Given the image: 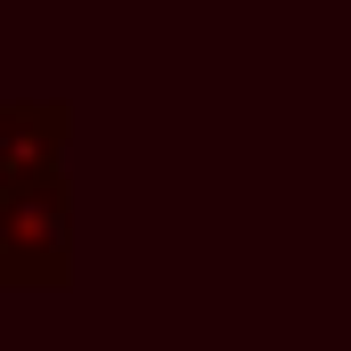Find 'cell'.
<instances>
[{
	"instance_id": "cell-1",
	"label": "cell",
	"mask_w": 351,
	"mask_h": 351,
	"mask_svg": "<svg viewBox=\"0 0 351 351\" xmlns=\"http://www.w3.org/2000/svg\"><path fill=\"white\" fill-rule=\"evenodd\" d=\"M0 278H25V286L66 278V188L58 180L0 196Z\"/></svg>"
},
{
	"instance_id": "cell-2",
	"label": "cell",
	"mask_w": 351,
	"mask_h": 351,
	"mask_svg": "<svg viewBox=\"0 0 351 351\" xmlns=\"http://www.w3.org/2000/svg\"><path fill=\"white\" fill-rule=\"evenodd\" d=\"M58 147H66V106H8L0 114V196L58 180Z\"/></svg>"
}]
</instances>
